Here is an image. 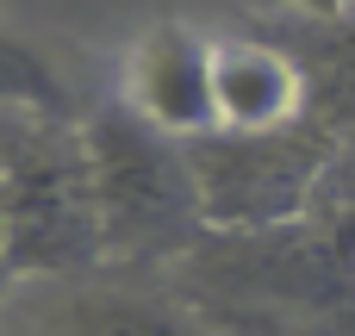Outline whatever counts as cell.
<instances>
[{"mask_svg":"<svg viewBox=\"0 0 355 336\" xmlns=\"http://www.w3.org/2000/svg\"><path fill=\"white\" fill-rule=\"evenodd\" d=\"M256 6H275V12H293V19H349L355 0H256Z\"/></svg>","mask_w":355,"mask_h":336,"instance_id":"obj_9","label":"cell"},{"mask_svg":"<svg viewBox=\"0 0 355 336\" xmlns=\"http://www.w3.org/2000/svg\"><path fill=\"white\" fill-rule=\"evenodd\" d=\"M87 181H94V212H100V243L112 274L137 268H175L206 243V212L200 187L187 168V143L162 137L119 100H100L75 118Z\"/></svg>","mask_w":355,"mask_h":336,"instance_id":"obj_2","label":"cell"},{"mask_svg":"<svg viewBox=\"0 0 355 336\" xmlns=\"http://www.w3.org/2000/svg\"><path fill=\"white\" fill-rule=\"evenodd\" d=\"M168 287L212 336H355V218L318 206L256 237L206 231Z\"/></svg>","mask_w":355,"mask_h":336,"instance_id":"obj_1","label":"cell"},{"mask_svg":"<svg viewBox=\"0 0 355 336\" xmlns=\"http://www.w3.org/2000/svg\"><path fill=\"white\" fill-rule=\"evenodd\" d=\"M0 336H212L175 287H131L106 268L87 281L19 287L0 306Z\"/></svg>","mask_w":355,"mask_h":336,"instance_id":"obj_5","label":"cell"},{"mask_svg":"<svg viewBox=\"0 0 355 336\" xmlns=\"http://www.w3.org/2000/svg\"><path fill=\"white\" fill-rule=\"evenodd\" d=\"M212 112L218 131H281L312 112L306 69L281 37L225 31L212 37Z\"/></svg>","mask_w":355,"mask_h":336,"instance_id":"obj_7","label":"cell"},{"mask_svg":"<svg viewBox=\"0 0 355 336\" xmlns=\"http://www.w3.org/2000/svg\"><path fill=\"white\" fill-rule=\"evenodd\" d=\"M12 293H19V281H12V268H6V256H0V306H6Z\"/></svg>","mask_w":355,"mask_h":336,"instance_id":"obj_11","label":"cell"},{"mask_svg":"<svg viewBox=\"0 0 355 336\" xmlns=\"http://www.w3.org/2000/svg\"><path fill=\"white\" fill-rule=\"evenodd\" d=\"M349 137L324 118L306 112L281 131H206L187 143V168L200 187L206 231L218 237H256L300 224L324 206V187L343 162Z\"/></svg>","mask_w":355,"mask_h":336,"instance_id":"obj_3","label":"cell"},{"mask_svg":"<svg viewBox=\"0 0 355 336\" xmlns=\"http://www.w3.org/2000/svg\"><path fill=\"white\" fill-rule=\"evenodd\" d=\"M31 125H44V118H25V112H6V106H0V168H6V156L19 150V137H25Z\"/></svg>","mask_w":355,"mask_h":336,"instance_id":"obj_10","label":"cell"},{"mask_svg":"<svg viewBox=\"0 0 355 336\" xmlns=\"http://www.w3.org/2000/svg\"><path fill=\"white\" fill-rule=\"evenodd\" d=\"M0 256L19 287L106 274L94 181L75 125H31L0 168Z\"/></svg>","mask_w":355,"mask_h":336,"instance_id":"obj_4","label":"cell"},{"mask_svg":"<svg viewBox=\"0 0 355 336\" xmlns=\"http://www.w3.org/2000/svg\"><path fill=\"white\" fill-rule=\"evenodd\" d=\"M125 112H137L144 125H156L175 143H193L206 131H218L212 112V31H200L193 19H156L131 37L125 62H119V94Z\"/></svg>","mask_w":355,"mask_h":336,"instance_id":"obj_6","label":"cell"},{"mask_svg":"<svg viewBox=\"0 0 355 336\" xmlns=\"http://www.w3.org/2000/svg\"><path fill=\"white\" fill-rule=\"evenodd\" d=\"M0 106L25 112V118H44V125H75L81 118L62 62L37 37H25L19 25H6V19H0Z\"/></svg>","mask_w":355,"mask_h":336,"instance_id":"obj_8","label":"cell"}]
</instances>
